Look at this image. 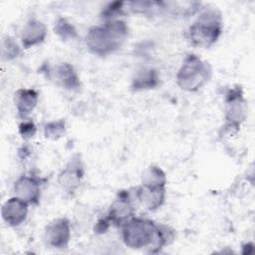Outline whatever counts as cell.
<instances>
[{"label": "cell", "instance_id": "cell-1", "mask_svg": "<svg viewBox=\"0 0 255 255\" xmlns=\"http://www.w3.org/2000/svg\"><path fill=\"white\" fill-rule=\"evenodd\" d=\"M128 27L121 19L106 21L89 29L85 37L87 48L95 55L108 56L119 51L128 37Z\"/></svg>", "mask_w": 255, "mask_h": 255}, {"label": "cell", "instance_id": "cell-2", "mask_svg": "<svg viewBox=\"0 0 255 255\" xmlns=\"http://www.w3.org/2000/svg\"><path fill=\"white\" fill-rule=\"evenodd\" d=\"M222 33L221 13L213 8L202 11L189 26L186 37L193 47L209 48L214 45Z\"/></svg>", "mask_w": 255, "mask_h": 255}, {"label": "cell", "instance_id": "cell-3", "mask_svg": "<svg viewBox=\"0 0 255 255\" xmlns=\"http://www.w3.org/2000/svg\"><path fill=\"white\" fill-rule=\"evenodd\" d=\"M121 228L123 241L128 247L131 249L147 248L150 253H155L158 230L157 223L147 218L133 216Z\"/></svg>", "mask_w": 255, "mask_h": 255}, {"label": "cell", "instance_id": "cell-4", "mask_svg": "<svg viewBox=\"0 0 255 255\" xmlns=\"http://www.w3.org/2000/svg\"><path fill=\"white\" fill-rule=\"evenodd\" d=\"M210 65L195 54H188L176 74L177 86L186 92H197L211 78Z\"/></svg>", "mask_w": 255, "mask_h": 255}, {"label": "cell", "instance_id": "cell-5", "mask_svg": "<svg viewBox=\"0 0 255 255\" xmlns=\"http://www.w3.org/2000/svg\"><path fill=\"white\" fill-rule=\"evenodd\" d=\"M246 102L240 88H232L225 97V125L226 131H237L246 118Z\"/></svg>", "mask_w": 255, "mask_h": 255}, {"label": "cell", "instance_id": "cell-6", "mask_svg": "<svg viewBox=\"0 0 255 255\" xmlns=\"http://www.w3.org/2000/svg\"><path fill=\"white\" fill-rule=\"evenodd\" d=\"M41 73L62 89L76 91L81 87L80 78L74 67L69 63H60L54 66L45 65L41 68Z\"/></svg>", "mask_w": 255, "mask_h": 255}, {"label": "cell", "instance_id": "cell-7", "mask_svg": "<svg viewBox=\"0 0 255 255\" xmlns=\"http://www.w3.org/2000/svg\"><path fill=\"white\" fill-rule=\"evenodd\" d=\"M133 198L129 190H121L118 192L115 200L110 205L107 217L112 225L122 227L128 220L134 215Z\"/></svg>", "mask_w": 255, "mask_h": 255}, {"label": "cell", "instance_id": "cell-8", "mask_svg": "<svg viewBox=\"0 0 255 255\" xmlns=\"http://www.w3.org/2000/svg\"><path fill=\"white\" fill-rule=\"evenodd\" d=\"M71 239V223L67 217H58L52 220L45 228L44 241L47 246L64 249Z\"/></svg>", "mask_w": 255, "mask_h": 255}, {"label": "cell", "instance_id": "cell-9", "mask_svg": "<svg viewBox=\"0 0 255 255\" xmlns=\"http://www.w3.org/2000/svg\"><path fill=\"white\" fill-rule=\"evenodd\" d=\"M84 177V165L79 154L74 155L58 175V184L67 193H74Z\"/></svg>", "mask_w": 255, "mask_h": 255}, {"label": "cell", "instance_id": "cell-10", "mask_svg": "<svg viewBox=\"0 0 255 255\" xmlns=\"http://www.w3.org/2000/svg\"><path fill=\"white\" fill-rule=\"evenodd\" d=\"M29 203L17 196L7 199L1 208V216L5 224L9 227L21 225L28 216Z\"/></svg>", "mask_w": 255, "mask_h": 255}, {"label": "cell", "instance_id": "cell-11", "mask_svg": "<svg viewBox=\"0 0 255 255\" xmlns=\"http://www.w3.org/2000/svg\"><path fill=\"white\" fill-rule=\"evenodd\" d=\"M14 195L28 202L37 204L41 195V185L37 178L32 175H21L13 185Z\"/></svg>", "mask_w": 255, "mask_h": 255}, {"label": "cell", "instance_id": "cell-12", "mask_svg": "<svg viewBox=\"0 0 255 255\" xmlns=\"http://www.w3.org/2000/svg\"><path fill=\"white\" fill-rule=\"evenodd\" d=\"M47 36L46 25L38 19H30L21 30L20 41L23 49H30L44 42Z\"/></svg>", "mask_w": 255, "mask_h": 255}, {"label": "cell", "instance_id": "cell-13", "mask_svg": "<svg viewBox=\"0 0 255 255\" xmlns=\"http://www.w3.org/2000/svg\"><path fill=\"white\" fill-rule=\"evenodd\" d=\"M38 100L39 95L34 89L21 88L15 92L14 105L17 111V115L22 121L26 120L35 110L38 104Z\"/></svg>", "mask_w": 255, "mask_h": 255}, {"label": "cell", "instance_id": "cell-14", "mask_svg": "<svg viewBox=\"0 0 255 255\" xmlns=\"http://www.w3.org/2000/svg\"><path fill=\"white\" fill-rule=\"evenodd\" d=\"M135 198L147 210L154 211L162 206L165 201V186L163 187H147L140 185L135 191Z\"/></svg>", "mask_w": 255, "mask_h": 255}, {"label": "cell", "instance_id": "cell-15", "mask_svg": "<svg viewBox=\"0 0 255 255\" xmlns=\"http://www.w3.org/2000/svg\"><path fill=\"white\" fill-rule=\"evenodd\" d=\"M158 75L152 69H143L137 72L132 79L131 89L133 91H143L153 89L158 84Z\"/></svg>", "mask_w": 255, "mask_h": 255}, {"label": "cell", "instance_id": "cell-16", "mask_svg": "<svg viewBox=\"0 0 255 255\" xmlns=\"http://www.w3.org/2000/svg\"><path fill=\"white\" fill-rule=\"evenodd\" d=\"M166 184V176L164 171L156 166H148L141 175V185L147 187H163Z\"/></svg>", "mask_w": 255, "mask_h": 255}, {"label": "cell", "instance_id": "cell-17", "mask_svg": "<svg viewBox=\"0 0 255 255\" xmlns=\"http://www.w3.org/2000/svg\"><path fill=\"white\" fill-rule=\"evenodd\" d=\"M54 32L57 34L63 41L74 40L78 38V33L74 25L69 22L66 18H59L54 26Z\"/></svg>", "mask_w": 255, "mask_h": 255}, {"label": "cell", "instance_id": "cell-18", "mask_svg": "<svg viewBox=\"0 0 255 255\" xmlns=\"http://www.w3.org/2000/svg\"><path fill=\"white\" fill-rule=\"evenodd\" d=\"M66 132V123L64 120H55L47 123L44 127V135L49 139H59Z\"/></svg>", "mask_w": 255, "mask_h": 255}, {"label": "cell", "instance_id": "cell-19", "mask_svg": "<svg viewBox=\"0 0 255 255\" xmlns=\"http://www.w3.org/2000/svg\"><path fill=\"white\" fill-rule=\"evenodd\" d=\"M1 54L4 60L10 61L16 59L21 54L20 46L14 41L13 38L7 36L3 39L1 45Z\"/></svg>", "mask_w": 255, "mask_h": 255}, {"label": "cell", "instance_id": "cell-20", "mask_svg": "<svg viewBox=\"0 0 255 255\" xmlns=\"http://www.w3.org/2000/svg\"><path fill=\"white\" fill-rule=\"evenodd\" d=\"M37 131V128L33 121L28 119L23 120L22 123L19 125V133L23 139H30L32 138Z\"/></svg>", "mask_w": 255, "mask_h": 255}, {"label": "cell", "instance_id": "cell-21", "mask_svg": "<svg viewBox=\"0 0 255 255\" xmlns=\"http://www.w3.org/2000/svg\"><path fill=\"white\" fill-rule=\"evenodd\" d=\"M112 223L111 221L109 220V218L106 216L104 218H101L97 223H96V226H95V233L96 234H104L106 233L109 228L111 227Z\"/></svg>", "mask_w": 255, "mask_h": 255}]
</instances>
